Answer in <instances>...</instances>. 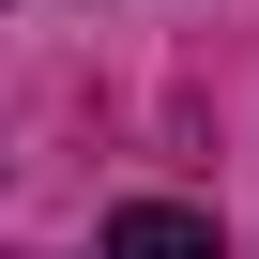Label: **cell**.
<instances>
[{
    "instance_id": "cell-1",
    "label": "cell",
    "mask_w": 259,
    "mask_h": 259,
    "mask_svg": "<svg viewBox=\"0 0 259 259\" xmlns=\"http://www.w3.org/2000/svg\"><path fill=\"white\" fill-rule=\"evenodd\" d=\"M107 259H229V244H213V213H183V198H138V213H107Z\"/></svg>"
}]
</instances>
